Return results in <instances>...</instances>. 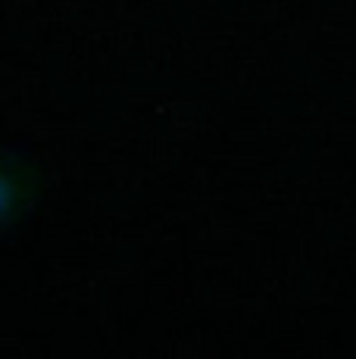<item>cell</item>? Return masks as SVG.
I'll return each mask as SVG.
<instances>
[{"label":"cell","instance_id":"cell-1","mask_svg":"<svg viewBox=\"0 0 356 359\" xmlns=\"http://www.w3.org/2000/svg\"><path fill=\"white\" fill-rule=\"evenodd\" d=\"M38 191L41 178L35 165L0 150V229L10 225L22 210H29L35 203Z\"/></svg>","mask_w":356,"mask_h":359}]
</instances>
